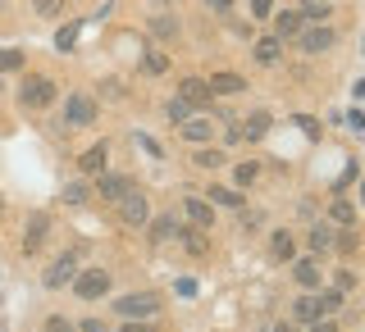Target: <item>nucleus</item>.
I'll return each instance as SVG.
<instances>
[{"mask_svg":"<svg viewBox=\"0 0 365 332\" xmlns=\"http://www.w3.org/2000/svg\"><path fill=\"white\" fill-rule=\"evenodd\" d=\"M55 77H46V73H32V77H23V87H19V105L23 109H46V105H55Z\"/></svg>","mask_w":365,"mask_h":332,"instance_id":"obj_1","label":"nucleus"},{"mask_svg":"<svg viewBox=\"0 0 365 332\" xmlns=\"http://www.w3.org/2000/svg\"><path fill=\"white\" fill-rule=\"evenodd\" d=\"M68 287H73L78 301H106L110 296V269H78Z\"/></svg>","mask_w":365,"mask_h":332,"instance_id":"obj_2","label":"nucleus"},{"mask_svg":"<svg viewBox=\"0 0 365 332\" xmlns=\"http://www.w3.org/2000/svg\"><path fill=\"white\" fill-rule=\"evenodd\" d=\"M114 314H119V318H155V314H160V296H155V291L114 296Z\"/></svg>","mask_w":365,"mask_h":332,"instance_id":"obj_3","label":"nucleus"},{"mask_svg":"<svg viewBox=\"0 0 365 332\" xmlns=\"http://www.w3.org/2000/svg\"><path fill=\"white\" fill-rule=\"evenodd\" d=\"M292 41L302 45L306 55H324V50H334V45H338V32L329 28V23H302V32H297Z\"/></svg>","mask_w":365,"mask_h":332,"instance_id":"obj_4","label":"nucleus"},{"mask_svg":"<svg viewBox=\"0 0 365 332\" xmlns=\"http://www.w3.org/2000/svg\"><path fill=\"white\" fill-rule=\"evenodd\" d=\"M64 123H68V128H91V123H96V96H87V91H68V96H64Z\"/></svg>","mask_w":365,"mask_h":332,"instance_id":"obj_5","label":"nucleus"},{"mask_svg":"<svg viewBox=\"0 0 365 332\" xmlns=\"http://www.w3.org/2000/svg\"><path fill=\"white\" fill-rule=\"evenodd\" d=\"M182 223H187V227H201V232H210V227L220 223V210H215L205 196H192V191H187V196H182Z\"/></svg>","mask_w":365,"mask_h":332,"instance_id":"obj_6","label":"nucleus"},{"mask_svg":"<svg viewBox=\"0 0 365 332\" xmlns=\"http://www.w3.org/2000/svg\"><path fill=\"white\" fill-rule=\"evenodd\" d=\"M73 273H78V255H73V250H60V255L46 264L41 282H46V287H68V282H73Z\"/></svg>","mask_w":365,"mask_h":332,"instance_id":"obj_7","label":"nucleus"},{"mask_svg":"<svg viewBox=\"0 0 365 332\" xmlns=\"http://www.w3.org/2000/svg\"><path fill=\"white\" fill-rule=\"evenodd\" d=\"M119 219L128 227H146V219H151V200H146V191H128V196L119 200Z\"/></svg>","mask_w":365,"mask_h":332,"instance_id":"obj_8","label":"nucleus"},{"mask_svg":"<svg viewBox=\"0 0 365 332\" xmlns=\"http://www.w3.org/2000/svg\"><path fill=\"white\" fill-rule=\"evenodd\" d=\"M133 187H137V182H133L128 173H110V168H106V173H96V196L110 200V205H119Z\"/></svg>","mask_w":365,"mask_h":332,"instance_id":"obj_9","label":"nucleus"},{"mask_svg":"<svg viewBox=\"0 0 365 332\" xmlns=\"http://www.w3.org/2000/svg\"><path fill=\"white\" fill-rule=\"evenodd\" d=\"M174 96H178V100H187V105H192V109H201V114L210 109V100H215V96H210V87H205V77H178V91H174Z\"/></svg>","mask_w":365,"mask_h":332,"instance_id":"obj_10","label":"nucleus"},{"mask_svg":"<svg viewBox=\"0 0 365 332\" xmlns=\"http://www.w3.org/2000/svg\"><path fill=\"white\" fill-rule=\"evenodd\" d=\"M46 237H51V214H28V227H23V255L32 259Z\"/></svg>","mask_w":365,"mask_h":332,"instance_id":"obj_11","label":"nucleus"},{"mask_svg":"<svg viewBox=\"0 0 365 332\" xmlns=\"http://www.w3.org/2000/svg\"><path fill=\"white\" fill-rule=\"evenodd\" d=\"M178 132H182V141H192V146H205V141L215 136V119L197 109L192 119H182V123H178Z\"/></svg>","mask_w":365,"mask_h":332,"instance_id":"obj_12","label":"nucleus"},{"mask_svg":"<svg viewBox=\"0 0 365 332\" xmlns=\"http://www.w3.org/2000/svg\"><path fill=\"white\" fill-rule=\"evenodd\" d=\"M106 168H110V141H96V146H87V151L78 155V173L96 178V173H106Z\"/></svg>","mask_w":365,"mask_h":332,"instance_id":"obj_13","label":"nucleus"},{"mask_svg":"<svg viewBox=\"0 0 365 332\" xmlns=\"http://www.w3.org/2000/svg\"><path fill=\"white\" fill-rule=\"evenodd\" d=\"M288 264H292V282H297V287L315 291L319 282H324V269H319V259H315V255H306V259H288Z\"/></svg>","mask_w":365,"mask_h":332,"instance_id":"obj_14","label":"nucleus"},{"mask_svg":"<svg viewBox=\"0 0 365 332\" xmlns=\"http://www.w3.org/2000/svg\"><path fill=\"white\" fill-rule=\"evenodd\" d=\"M269 259H274V264H288V259H297L292 227H274V232H269Z\"/></svg>","mask_w":365,"mask_h":332,"instance_id":"obj_15","label":"nucleus"},{"mask_svg":"<svg viewBox=\"0 0 365 332\" xmlns=\"http://www.w3.org/2000/svg\"><path fill=\"white\" fill-rule=\"evenodd\" d=\"M205 87H210V96H237V91H247V77L233 73V68H224V73L205 77Z\"/></svg>","mask_w":365,"mask_h":332,"instance_id":"obj_16","label":"nucleus"},{"mask_svg":"<svg viewBox=\"0 0 365 332\" xmlns=\"http://www.w3.org/2000/svg\"><path fill=\"white\" fill-rule=\"evenodd\" d=\"M237 128H242V141H260V136H269V128H274V114L269 109H251Z\"/></svg>","mask_w":365,"mask_h":332,"instance_id":"obj_17","label":"nucleus"},{"mask_svg":"<svg viewBox=\"0 0 365 332\" xmlns=\"http://www.w3.org/2000/svg\"><path fill=\"white\" fill-rule=\"evenodd\" d=\"M205 200H210L215 210H242L247 191H237V187H205Z\"/></svg>","mask_w":365,"mask_h":332,"instance_id":"obj_18","label":"nucleus"},{"mask_svg":"<svg viewBox=\"0 0 365 332\" xmlns=\"http://www.w3.org/2000/svg\"><path fill=\"white\" fill-rule=\"evenodd\" d=\"M269 18H274V37H279V41H292L297 32H302V23H306L292 5H288V9H279V14H269Z\"/></svg>","mask_w":365,"mask_h":332,"instance_id":"obj_19","label":"nucleus"},{"mask_svg":"<svg viewBox=\"0 0 365 332\" xmlns=\"http://www.w3.org/2000/svg\"><path fill=\"white\" fill-rule=\"evenodd\" d=\"M251 55H256V64H279L283 60V41L274 37V32H265V37H256V45H251Z\"/></svg>","mask_w":365,"mask_h":332,"instance_id":"obj_20","label":"nucleus"},{"mask_svg":"<svg viewBox=\"0 0 365 332\" xmlns=\"http://www.w3.org/2000/svg\"><path fill=\"white\" fill-rule=\"evenodd\" d=\"M146 237H151V242H174V237H178V219H174V214H151V219H146Z\"/></svg>","mask_w":365,"mask_h":332,"instance_id":"obj_21","label":"nucleus"},{"mask_svg":"<svg viewBox=\"0 0 365 332\" xmlns=\"http://www.w3.org/2000/svg\"><path fill=\"white\" fill-rule=\"evenodd\" d=\"M334 237H338V227H334V223H329V227H324V223H315V227H311V255H315V259L334 255Z\"/></svg>","mask_w":365,"mask_h":332,"instance_id":"obj_22","label":"nucleus"},{"mask_svg":"<svg viewBox=\"0 0 365 332\" xmlns=\"http://www.w3.org/2000/svg\"><path fill=\"white\" fill-rule=\"evenodd\" d=\"M192 164H197V168H224V164H228V151H224V146H210V141H205L201 151H192Z\"/></svg>","mask_w":365,"mask_h":332,"instance_id":"obj_23","label":"nucleus"},{"mask_svg":"<svg viewBox=\"0 0 365 332\" xmlns=\"http://www.w3.org/2000/svg\"><path fill=\"white\" fill-rule=\"evenodd\" d=\"M324 223H334V227H356V210H351V200L334 196V200H329V219H324Z\"/></svg>","mask_w":365,"mask_h":332,"instance_id":"obj_24","label":"nucleus"},{"mask_svg":"<svg viewBox=\"0 0 365 332\" xmlns=\"http://www.w3.org/2000/svg\"><path fill=\"white\" fill-rule=\"evenodd\" d=\"M311 318H319V296L306 291V296L292 301V323H311Z\"/></svg>","mask_w":365,"mask_h":332,"instance_id":"obj_25","label":"nucleus"},{"mask_svg":"<svg viewBox=\"0 0 365 332\" xmlns=\"http://www.w3.org/2000/svg\"><path fill=\"white\" fill-rule=\"evenodd\" d=\"M178 242L192 250V255H205V250H210V242H205V232L201 227H187V223H178Z\"/></svg>","mask_w":365,"mask_h":332,"instance_id":"obj_26","label":"nucleus"},{"mask_svg":"<svg viewBox=\"0 0 365 332\" xmlns=\"http://www.w3.org/2000/svg\"><path fill=\"white\" fill-rule=\"evenodd\" d=\"M315 296H319V314H338L347 305V291H338V287H315Z\"/></svg>","mask_w":365,"mask_h":332,"instance_id":"obj_27","label":"nucleus"},{"mask_svg":"<svg viewBox=\"0 0 365 332\" xmlns=\"http://www.w3.org/2000/svg\"><path fill=\"white\" fill-rule=\"evenodd\" d=\"M233 182H237V191L256 187V182H260V164H256V159H242V164L233 168Z\"/></svg>","mask_w":365,"mask_h":332,"instance_id":"obj_28","label":"nucleus"},{"mask_svg":"<svg viewBox=\"0 0 365 332\" xmlns=\"http://www.w3.org/2000/svg\"><path fill=\"white\" fill-rule=\"evenodd\" d=\"M142 73H146V77H165V73H169V55H165V50H146V55H142Z\"/></svg>","mask_w":365,"mask_h":332,"instance_id":"obj_29","label":"nucleus"},{"mask_svg":"<svg viewBox=\"0 0 365 332\" xmlns=\"http://www.w3.org/2000/svg\"><path fill=\"white\" fill-rule=\"evenodd\" d=\"M78 32H83V23H64V28L60 32H55V50H60V55H68V50H73V45H78Z\"/></svg>","mask_w":365,"mask_h":332,"instance_id":"obj_30","label":"nucleus"},{"mask_svg":"<svg viewBox=\"0 0 365 332\" xmlns=\"http://www.w3.org/2000/svg\"><path fill=\"white\" fill-rule=\"evenodd\" d=\"M23 50H14V45H0V73H23Z\"/></svg>","mask_w":365,"mask_h":332,"instance_id":"obj_31","label":"nucleus"},{"mask_svg":"<svg viewBox=\"0 0 365 332\" xmlns=\"http://www.w3.org/2000/svg\"><path fill=\"white\" fill-rule=\"evenodd\" d=\"M192 114H197V109H192V105H187V100H178V96H174V100H169V105H165V119H169V123H174V128H178V123H182V119H192Z\"/></svg>","mask_w":365,"mask_h":332,"instance_id":"obj_32","label":"nucleus"},{"mask_svg":"<svg viewBox=\"0 0 365 332\" xmlns=\"http://www.w3.org/2000/svg\"><path fill=\"white\" fill-rule=\"evenodd\" d=\"M64 5H68V0H32V14H37V18H60Z\"/></svg>","mask_w":365,"mask_h":332,"instance_id":"obj_33","label":"nucleus"},{"mask_svg":"<svg viewBox=\"0 0 365 332\" xmlns=\"http://www.w3.org/2000/svg\"><path fill=\"white\" fill-rule=\"evenodd\" d=\"M302 18H315V23H324L329 18V0H302V9H297Z\"/></svg>","mask_w":365,"mask_h":332,"instance_id":"obj_34","label":"nucleus"},{"mask_svg":"<svg viewBox=\"0 0 365 332\" xmlns=\"http://www.w3.org/2000/svg\"><path fill=\"white\" fill-rule=\"evenodd\" d=\"M119 332H165V328H160V318H123Z\"/></svg>","mask_w":365,"mask_h":332,"instance_id":"obj_35","label":"nucleus"},{"mask_svg":"<svg viewBox=\"0 0 365 332\" xmlns=\"http://www.w3.org/2000/svg\"><path fill=\"white\" fill-rule=\"evenodd\" d=\"M60 200H64V205H83V200H87V182H68V187L60 191Z\"/></svg>","mask_w":365,"mask_h":332,"instance_id":"obj_36","label":"nucleus"},{"mask_svg":"<svg viewBox=\"0 0 365 332\" xmlns=\"http://www.w3.org/2000/svg\"><path fill=\"white\" fill-rule=\"evenodd\" d=\"M41 332H78V323H68L64 314H51V318L41 323Z\"/></svg>","mask_w":365,"mask_h":332,"instance_id":"obj_37","label":"nucleus"},{"mask_svg":"<svg viewBox=\"0 0 365 332\" xmlns=\"http://www.w3.org/2000/svg\"><path fill=\"white\" fill-rule=\"evenodd\" d=\"M306 332H338V318H334V314H319V318H311V323H306Z\"/></svg>","mask_w":365,"mask_h":332,"instance_id":"obj_38","label":"nucleus"},{"mask_svg":"<svg viewBox=\"0 0 365 332\" xmlns=\"http://www.w3.org/2000/svg\"><path fill=\"white\" fill-rule=\"evenodd\" d=\"M334 287L338 291H356V273H351V269H338L334 273Z\"/></svg>","mask_w":365,"mask_h":332,"instance_id":"obj_39","label":"nucleus"},{"mask_svg":"<svg viewBox=\"0 0 365 332\" xmlns=\"http://www.w3.org/2000/svg\"><path fill=\"white\" fill-rule=\"evenodd\" d=\"M247 9H251V18H269L274 14V0H247Z\"/></svg>","mask_w":365,"mask_h":332,"instance_id":"obj_40","label":"nucleus"},{"mask_svg":"<svg viewBox=\"0 0 365 332\" xmlns=\"http://www.w3.org/2000/svg\"><path fill=\"white\" fill-rule=\"evenodd\" d=\"M137 146H142V151L151 155V159H160V155H165V151H160V141H155V136H146V132H137Z\"/></svg>","mask_w":365,"mask_h":332,"instance_id":"obj_41","label":"nucleus"},{"mask_svg":"<svg viewBox=\"0 0 365 332\" xmlns=\"http://www.w3.org/2000/svg\"><path fill=\"white\" fill-rule=\"evenodd\" d=\"M78 332H114L106 318H83V323H78Z\"/></svg>","mask_w":365,"mask_h":332,"instance_id":"obj_42","label":"nucleus"},{"mask_svg":"<svg viewBox=\"0 0 365 332\" xmlns=\"http://www.w3.org/2000/svg\"><path fill=\"white\" fill-rule=\"evenodd\" d=\"M260 219H265L260 210H247V205H242V227H260Z\"/></svg>","mask_w":365,"mask_h":332,"instance_id":"obj_43","label":"nucleus"},{"mask_svg":"<svg viewBox=\"0 0 365 332\" xmlns=\"http://www.w3.org/2000/svg\"><path fill=\"white\" fill-rule=\"evenodd\" d=\"M174 291H178V296H192V291H197V282H192V278H178Z\"/></svg>","mask_w":365,"mask_h":332,"instance_id":"obj_44","label":"nucleus"},{"mask_svg":"<svg viewBox=\"0 0 365 332\" xmlns=\"http://www.w3.org/2000/svg\"><path fill=\"white\" fill-rule=\"evenodd\" d=\"M205 9H215V14H228V9H233V0H205Z\"/></svg>","mask_w":365,"mask_h":332,"instance_id":"obj_45","label":"nucleus"},{"mask_svg":"<svg viewBox=\"0 0 365 332\" xmlns=\"http://www.w3.org/2000/svg\"><path fill=\"white\" fill-rule=\"evenodd\" d=\"M151 32H155V37H174V23H169V18H160Z\"/></svg>","mask_w":365,"mask_h":332,"instance_id":"obj_46","label":"nucleus"},{"mask_svg":"<svg viewBox=\"0 0 365 332\" xmlns=\"http://www.w3.org/2000/svg\"><path fill=\"white\" fill-rule=\"evenodd\" d=\"M265 332H302V328H297L292 318H288V323H274V328H265Z\"/></svg>","mask_w":365,"mask_h":332,"instance_id":"obj_47","label":"nucleus"},{"mask_svg":"<svg viewBox=\"0 0 365 332\" xmlns=\"http://www.w3.org/2000/svg\"><path fill=\"white\" fill-rule=\"evenodd\" d=\"M151 5H174V0H151Z\"/></svg>","mask_w":365,"mask_h":332,"instance_id":"obj_48","label":"nucleus"}]
</instances>
